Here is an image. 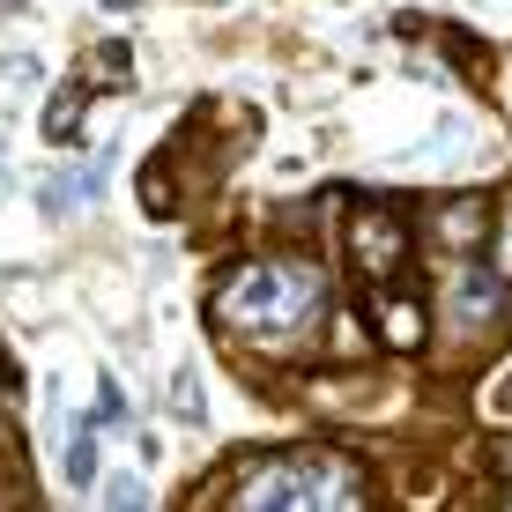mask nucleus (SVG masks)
<instances>
[{
    "instance_id": "obj_8",
    "label": "nucleus",
    "mask_w": 512,
    "mask_h": 512,
    "mask_svg": "<svg viewBox=\"0 0 512 512\" xmlns=\"http://www.w3.org/2000/svg\"><path fill=\"white\" fill-rule=\"evenodd\" d=\"M82 104H90V90H67V97L45 104V141L52 149H75L82 141Z\"/></svg>"
},
{
    "instance_id": "obj_5",
    "label": "nucleus",
    "mask_w": 512,
    "mask_h": 512,
    "mask_svg": "<svg viewBox=\"0 0 512 512\" xmlns=\"http://www.w3.org/2000/svg\"><path fill=\"white\" fill-rule=\"evenodd\" d=\"M423 334H431V312H423V297L379 290V342L394 349V357H409V349H423Z\"/></svg>"
},
{
    "instance_id": "obj_7",
    "label": "nucleus",
    "mask_w": 512,
    "mask_h": 512,
    "mask_svg": "<svg viewBox=\"0 0 512 512\" xmlns=\"http://www.w3.org/2000/svg\"><path fill=\"white\" fill-rule=\"evenodd\" d=\"M60 468H67V483L75 490H90L97 483V423H67V438H60Z\"/></svg>"
},
{
    "instance_id": "obj_4",
    "label": "nucleus",
    "mask_w": 512,
    "mask_h": 512,
    "mask_svg": "<svg viewBox=\"0 0 512 512\" xmlns=\"http://www.w3.org/2000/svg\"><path fill=\"white\" fill-rule=\"evenodd\" d=\"M483 223H490V208L475 201V193H453L446 208H431V223H423V231L438 238V253H475V238H483Z\"/></svg>"
},
{
    "instance_id": "obj_14",
    "label": "nucleus",
    "mask_w": 512,
    "mask_h": 512,
    "mask_svg": "<svg viewBox=\"0 0 512 512\" xmlns=\"http://www.w3.org/2000/svg\"><path fill=\"white\" fill-rule=\"evenodd\" d=\"M498 275H512V201H505V231H498Z\"/></svg>"
},
{
    "instance_id": "obj_6",
    "label": "nucleus",
    "mask_w": 512,
    "mask_h": 512,
    "mask_svg": "<svg viewBox=\"0 0 512 512\" xmlns=\"http://www.w3.org/2000/svg\"><path fill=\"white\" fill-rule=\"evenodd\" d=\"M453 320L461 327H490L498 320V275H461L453 282Z\"/></svg>"
},
{
    "instance_id": "obj_11",
    "label": "nucleus",
    "mask_w": 512,
    "mask_h": 512,
    "mask_svg": "<svg viewBox=\"0 0 512 512\" xmlns=\"http://www.w3.org/2000/svg\"><path fill=\"white\" fill-rule=\"evenodd\" d=\"M90 67H97V82H127V45H97Z\"/></svg>"
},
{
    "instance_id": "obj_3",
    "label": "nucleus",
    "mask_w": 512,
    "mask_h": 512,
    "mask_svg": "<svg viewBox=\"0 0 512 512\" xmlns=\"http://www.w3.org/2000/svg\"><path fill=\"white\" fill-rule=\"evenodd\" d=\"M409 253H416V231H409V216H401V208L364 201L357 216H349V268H357V282L394 290L401 268H409Z\"/></svg>"
},
{
    "instance_id": "obj_13",
    "label": "nucleus",
    "mask_w": 512,
    "mask_h": 512,
    "mask_svg": "<svg viewBox=\"0 0 512 512\" xmlns=\"http://www.w3.org/2000/svg\"><path fill=\"white\" fill-rule=\"evenodd\" d=\"M171 401H179V416H186V423H201V386H193V372L171 379Z\"/></svg>"
},
{
    "instance_id": "obj_2",
    "label": "nucleus",
    "mask_w": 512,
    "mask_h": 512,
    "mask_svg": "<svg viewBox=\"0 0 512 512\" xmlns=\"http://www.w3.org/2000/svg\"><path fill=\"white\" fill-rule=\"evenodd\" d=\"M372 490H364V468L349 453L305 446V453H275L253 475H238L231 505L238 512H357Z\"/></svg>"
},
{
    "instance_id": "obj_12",
    "label": "nucleus",
    "mask_w": 512,
    "mask_h": 512,
    "mask_svg": "<svg viewBox=\"0 0 512 512\" xmlns=\"http://www.w3.org/2000/svg\"><path fill=\"white\" fill-rule=\"evenodd\" d=\"M97 423H119V431H127V394H119L112 379L97 386Z\"/></svg>"
},
{
    "instance_id": "obj_10",
    "label": "nucleus",
    "mask_w": 512,
    "mask_h": 512,
    "mask_svg": "<svg viewBox=\"0 0 512 512\" xmlns=\"http://www.w3.org/2000/svg\"><path fill=\"white\" fill-rule=\"evenodd\" d=\"M483 416H490V423H512V357L483 379Z\"/></svg>"
},
{
    "instance_id": "obj_1",
    "label": "nucleus",
    "mask_w": 512,
    "mask_h": 512,
    "mask_svg": "<svg viewBox=\"0 0 512 512\" xmlns=\"http://www.w3.org/2000/svg\"><path fill=\"white\" fill-rule=\"evenodd\" d=\"M208 312H216V327L238 334V342H297V334H312L320 312H327V275L312 268V260H297V253L245 260V268H231L216 282Z\"/></svg>"
},
{
    "instance_id": "obj_9",
    "label": "nucleus",
    "mask_w": 512,
    "mask_h": 512,
    "mask_svg": "<svg viewBox=\"0 0 512 512\" xmlns=\"http://www.w3.org/2000/svg\"><path fill=\"white\" fill-rule=\"evenodd\" d=\"M97 179H104L97 164H90V171H67V179H52V186H45V208H52V216H75V208H90V201H97Z\"/></svg>"
},
{
    "instance_id": "obj_15",
    "label": "nucleus",
    "mask_w": 512,
    "mask_h": 512,
    "mask_svg": "<svg viewBox=\"0 0 512 512\" xmlns=\"http://www.w3.org/2000/svg\"><path fill=\"white\" fill-rule=\"evenodd\" d=\"M505 104H512V82H505Z\"/></svg>"
}]
</instances>
